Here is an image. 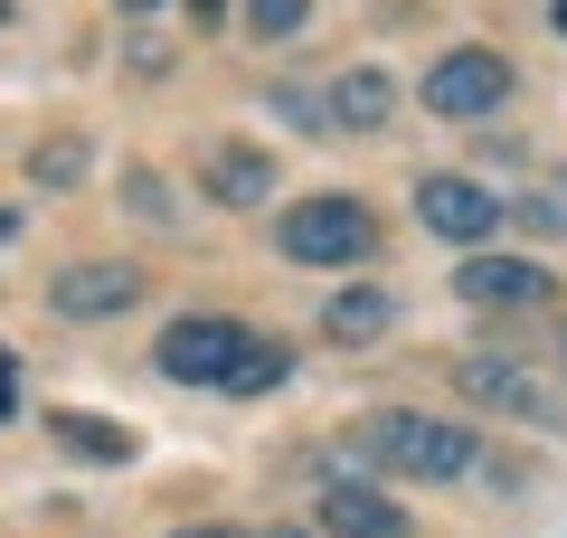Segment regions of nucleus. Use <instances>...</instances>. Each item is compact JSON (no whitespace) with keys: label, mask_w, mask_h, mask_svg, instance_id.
Wrapping results in <instances>:
<instances>
[{"label":"nucleus","mask_w":567,"mask_h":538,"mask_svg":"<svg viewBox=\"0 0 567 538\" xmlns=\"http://www.w3.org/2000/svg\"><path fill=\"white\" fill-rule=\"evenodd\" d=\"M360 444H369V463H388V473H406V482H454V473H473V454H483V444H473V425L416 416V406L369 416Z\"/></svg>","instance_id":"1"},{"label":"nucleus","mask_w":567,"mask_h":538,"mask_svg":"<svg viewBox=\"0 0 567 538\" xmlns=\"http://www.w3.org/2000/svg\"><path fill=\"white\" fill-rule=\"evenodd\" d=\"M284 256L293 265H360L369 246H379V218H369L360 199H341V189H322V199H303V208H284Z\"/></svg>","instance_id":"2"},{"label":"nucleus","mask_w":567,"mask_h":538,"mask_svg":"<svg viewBox=\"0 0 567 538\" xmlns=\"http://www.w3.org/2000/svg\"><path fill=\"white\" fill-rule=\"evenodd\" d=\"M162 379H181V387H227V369L246 359V331L237 321H218V312H189V321H171L162 331Z\"/></svg>","instance_id":"3"},{"label":"nucleus","mask_w":567,"mask_h":538,"mask_svg":"<svg viewBox=\"0 0 567 538\" xmlns=\"http://www.w3.org/2000/svg\"><path fill=\"white\" fill-rule=\"evenodd\" d=\"M416 218L435 227V237H454V246H492V227H502L511 208L492 199L483 179H464V170H435V179H416Z\"/></svg>","instance_id":"4"},{"label":"nucleus","mask_w":567,"mask_h":538,"mask_svg":"<svg viewBox=\"0 0 567 538\" xmlns=\"http://www.w3.org/2000/svg\"><path fill=\"white\" fill-rule=\"evenodd\" d=\"M502 95H511V58H492V48H454V58L425 76V114H445V123L492 114Z\"/></svg>","instance_id":"5"},{"label":"nucleus","mask_w":567,"mask_h":538,"mask_svg":"<svg viewBox=\"0 0 567 538\" xmlns=\"http://www.w3.org/2000/svg\"><path fill=\"white\" fill-rule=\"evenodd\" d=\"M454 379H464V397H473V406H492V416H520V425H558V397H548V387L529 379L520 359H464Z\"/></svg>","instance_id":"6"},{"label":"nucleus","mask_w":567,"mask_h":538,"mask_svg":"<svg viewBox=\"0 0 567 538\" xmlns=\"http://www.w3.org/2000/svg\"><path fill=\"white\" fill-rule=\"evenodd\" d=\"M454 293L483 302V312H520V302L548 293V265H529V256H464L454 265Z\"/></svg>","instance_id":"7"},{"label":"nucleus","mask_w":567,"mask_h":538,"mask_svg":"<svg viewBox=\"0 0 567 538\" xmlns=\"http://www.w3.org/2000/svg\"><path fill=\"white\" fill-rule=\"evenodd\" d=\"M48 302H58L66 321H104V312H133L142 302V275L133 265H66V275L48 283Z\"/></svg>","instance_id":"8"},{"label":"nucleus","mask_w":567,"mask_h":538,"mask_svg":"<svg viewBox=\"0 0 567 538\" xmlns=\"http://www.w3.org/2000/svg\"><path fill=\"white\" fill-rule=\"evenodd\" d=\"M388 321H398V302H388L379 283H341V293L322 302V331L341 340V350H369V340H379Z\"/></svg>","instance_id":"9"},{"label":"nucleus","mask_w":567,"mask_h":538,"mask_svg":"<svg viewBox=\"0 0 567 538\" xmlns=\"http://www.w3.org/2000/svg\"><path fill=\"white\" fill-rule=\"evenodd\" d=\"M199 179L218 189L227 208H265V189H275V161H265V152H237V142H218V152L199 161Z\"/></svg>","instance_id":"10"},{"label":"nucleus","mask_w":567,"mask_h":538,"mask_svg":"<svg viewBox=\"0 0 567 538\" xmlns=\"http://www.w3.org/2000/svg\"><path fill=\"white\" fill-rule=\"evenodd\" d=\"M388 114H398V85H388L379 66H350V76L331 85V123H341V133H379Z\"/></svg>","instance_id":"11"},{"label":"nucleus","mask_w":567,"mask_h":538,"mask_svg":"<svg viewBox=\"0 0 567 538\" xmlns=\"http://www.w3.org/2000/svg\"><path fill=\"white\" fill-rule=\"evenodd\" d=\"M322 529H331V538H398L406 519L388 510L379 492H350V482H331V492H322Z\"/></svg>","instance_id":"12"},{"label":"nucleus","mask_w":567,"mask_h":538,"mask_svg":"<svg viewBox=\"0 0 567 538\" xmlns=\"http://www.w3.org/2000/svg\"><path fill=\"white\" fill-rule=\"evenodd\" d=\"M48 435L76 463H133V425H114V416H48Z\"/></svg>","instance_id":"13"},{"label":"nucleus","mask_w":567,"mask_h":538,"mask_svg":"<svg viewBox=\"0 0 567 538\" xmlns=\"http://www.w3.org/2000/svg\"><path fill=\"white\" fill-rule=\"evenodd\" d=\"M293 379V350L284 340H246V359L227 369V397H265V387H284Z\"/></svg>","instance_id":"14"},{"label":"nucleus","mask_w":567,"mask_h":538,"mask_svg":"<svg viewBox=\"0 0 567 538\" xmlns=\"http://www.w3.org/2000/svg\"><path fill=\"white\" fill-rule=\"evenodd\" d=\"M85 161H95V152H85V133H58L48 152H29V170H39L48 189H66V179H85Z\"/></svg>","instance_id":"15"},{"label":"nucleus","mask_w":567,"mask_h":538,"mask_svg":"<svg viewBox=\"0 0 567 538\" xmlns=\"http://www.w3.org/2000/svg\"><path fill=\"white\" fill-rule=\"evenodd\" d=\"M303 20H312V0H246V29L256 39H293Z\"/></svg>","instance_id":"16"},{"label":"nucleus","mask_w":567,"mask_h":538,"mask_svg":"<svg viewBox=\"0 0 567 538\" xmlns=\"http://www.w3.org/2000/svg\"><path fill=\"white\" fill-rule=\"evenodd\" d=\"M10 406H20V359L0 350V425H10Z\"/></svg>","instance_id":"17"},{"label":"nucleus","mask_w":567,"mask_h":538,"mask_svg":"<svg viewBox=\"0 0 567 538\" xmlns=\"http://www.w3.org/2000/svg\"><path fill=\"white\" fill-rule=\"evenodd\" d=\"M218 10H227V0H189V20H218Z\"/></svg>","instance_id":"18"},{"label":"nucleus","mask_w":567,"mask_h":538,"mask_svg":"<svg viewBox=\"0 0 567 538\" xmlns=\"http://www.w3.org/2000/svg\"><path fill=\"white\" fill-rule=\"evenodd\" d=\"M181 538H246V529H181Z\"/></svg>","instance_id":"19"},{"label":"nucleus","mask_w":567,"mask_h":538,"mask_svg":"<svg viewBox=\"0 0 567 538\" xmlns=\"http://www.w3.org/2000/svg\"><path fill=\"white\" fill-rule=\"evenodd\" d=\"M0 237H20V208H0Z\"/></svg>","instance_id":"20"},{"label":"nucleus","mask_w":567,"mask_h":538,"mask_svg":"<svg viewBox=\"0 0 567 538\" xmlns=\"http://www.w3.org/2000/svg\"><path fill=\"white\" fill-rule=\"evenodd\" d=\"M123 10H162V0H123Z\"/></svg>","instance_id":"21"},{"label":"nucleus","mask_w":567,"mask_h":538,"mask_svg":"<svg viewBox=\"0 0 567 538\" xmlns=\"http://www.w3.org/2000/svg\"><path fill=\"white\" fill-rule=\"evenodd\" d=\"M558 29H567V0H558Z\"/></svg>","instance_id":"22"},{"label":"nucleus","mask_w":567,"mask_h":538,"mask_svg":"<svg viewBox=\"0 0 567 538\" xmlns=\"http://www.w3.org/2000/svg\"><path fill=\"white\" fill-rule=\"evenodd\" d=\"M0 20H10V0H0Z\"/></svg>","instance_id":"23"}]
</instances>
